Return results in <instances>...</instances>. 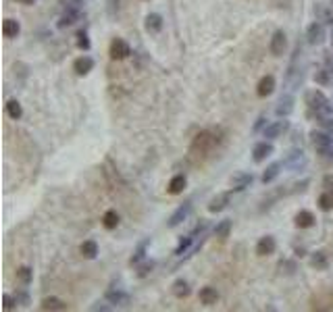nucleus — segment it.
<instances>
[{
  "label": "nucleus",
  "instance_id": "nucleus-27",
  "mask_svg": "<svg viewBox=\"0 0 333 312\" xmlns=\"http://www.w3.org/2000/svg\"><path fill=\"white\" fill-rule=\"evenodd\" d=\"M19 31H21L19 21H15V19H5V23H3V34H5V38H17Z\"/></svg>",
  "mask_w": 333,
  "mask_h": 312
},
{
  "label": "nucleus",
  "instance_id": "nucleus-33",
  "mask_svg": "<svg viewBox=\"0 0 333 312\" xmlns=\"http://www.w3.org/2000/svg\"><path fill=\"white\" fill-rule=\"evenodd\" d=\"M7 113H9V117L11 119H21L23 117V108H21V104H19V100H9L7 102Z\"/></svg>",
  "mask_w": 333,
  "mask_h": 312
},
{
  "label": "nucleus",
  "instance_id": "nucleus-44",
  "mask_svg": "<svg viewBox=\"0 0 333 312\" xmlns=\"http://www.w3.org/2000/svg\"><path fill=\"white\" fill-rule=\"evenodd\" d=\"M325 62H327V69H331V71H333V50L325 54Z\"/></svg>",
  "mask_w": 333,
  "mask_h": 312
},
{
  "label": "nucleus",
  "instance_id": "nucleus-4",
  "mask_svg": "<svg viewBox=\"0 0 333 312\" xmlns=\"http://www.w3.org/2000/svg\"><path fill=\"white\" fill-rule=\"evenodd\" d=\"M110 58L113 60H123V58H127L129 54H131V48H129V44L125 42V40H121V38H115L113 42H110Z\"/></svg>",
  "mask_w": 333,
  "mask_h": 312
},
{
  "label": "nucleus",
  "instance_id": "nucleus-3",
  "mask_svg": "<svg viewBox=\"0 0 333 312\" xmlns=\"http://www.w3.org/2000/svg\"><path fill=\"white\" fill-rule=\"evenodd\" d=\"M215 144H217V138L210 133V131H202V133H198L196 136V140H194V144H192V152H202V154H206V152H210L215 148Z\"/></svg>",
  "mask_w": 333,
  "mask_h": 312
},
{
  "label": "nucleus",
  "instance_id": "nucleus-22",
  "mask_svg": "<svg viewBox=\"0 0 333 312\" xmlns=\"http://www.w3.org/2000/svg\"><path fill=\"white\" fill-rule=\"evenodd\" d=\"M104 298H106V302L117 304V306H127L129 304V296L125 292H119V289H108Z\"/></svg>",
  "mask_w": 333,
  "mask_h": 312
},
{
  "label": "nucleus",
  "instance_id": "nucleus-24",
  "mask_svg": "<svg viewBox=\"0 0 333 312\" xmlns=\"http://www.w3.org/2000/svg\"><path fill=\"white\" fill-rule=\"evenodd\" d=\"M310 266L317 269V271H325L329 266V258L327 254L323 252V250H319V252H313L310 254Z\"/></svg>",
  "mask_w": 333,
  "mask_h": 312
},
{
  "label": "nucleus",
  "instance_id": "nucleus-18",
  "mask_svg": "<svg viewBox=\"0 0 333 312\" xmlns=\"http://www.w3.org/2000/svg\"><path fill=\"white\" fill-rule=\"evenodd\" d=\"M277 117H287L294 113V96H290V94H285V96H281V100L277 102V108H275Z\"/></svg>",
  "mask_w": 333,
  "mask_h": 312
},
{
  "label": "nucleus",
  "instance_id": "nucleus-48",
  "mask_svg": "<svg viewBox=\"0 0 333 312\" xmlns=\"http://www.w3.org/2000/svg\"><path fill=\"white\" fill-rule=\"evenodd\" d=\"M92 310H110V306H100V304H94Z\"/></svg>",
  "mask_w": 333,
  "mask_h": 312
},
{
  "label": "nucleus",
  "instance_id": "nucleus-45",
  "mask_svg": "<svg viewBox=\"0 0 333 312\" xmlns=\"http://www.w3.org/2000/svg\"><path fill=\"white\" fill-rule=\"evenodd\" d=\"M264 125H267V119H264V117H258V121H256V125H254V131H260Z\"/></svg>",
  "mask_w": 333,
  "mask_h": 312
},
{
  "label": "nucleus",
  "instance_id": "nucleus-39",
  "mask_svg": "<svg viewBox=\"0 0 333 312\" xmlns=\"http://www.w3.org/2000/svg\"><path fill=\"white\" fill-rule=\"evenodd\" d=\"M77 46L81 50H90V46H92V44H90V38H87V31L85 29H81L79 34H77Z\"/></svg>",
  "mask_w": 333,
  "mask_h": 312
},
{
  "label": "nucleus",
  "instance_id": "nucleus-36",
  "mask_svg": "<svg viewBox=\"0 0 333 312\" xmlns=\"http://www.w3.org/2000/svg\"><path fill=\"white\" fill-rule=\"evenodd\" d=\"M331 73H333V71L327 69V67H325V69H319V71L315 73V81L321 83V85H329V83L333 81V79H331Z\"/></svg>",
  "mask_w": 333,
  "mask_h": 312
},
{
  "label": "nucleus",
  "instance_id": "nucleus-17",
  "mask_svg": "<svg viewBox=\"0 0 333 312\" xmlns=\"http://www.w3.org/2000/svg\"><path fill=\"white\" fill-rule=\"evenodd\" d=\"M254 181V177L250 175V173H239V175H235V177H231V190L233 192H241V190H246V187L250 185Z\"/></svg>",
  "mask_w": 333,
  "mask_h": 312
},
{
  "label": "nucleus",
  "instance_id": "nucleus-32",
  "mask_svg": "<svg viewBox=\"0 0 333 312\" xmlns=\"http://www.w3.org/2000/svg\"><path fill=\"white\" fill-rule=\"evenodd\" d=\"M319 208L325 210V212L333 210V192H327V190H325V192L319 196Z\"/></svg>",
  "mask_w": 333,
  "mask_h": 312
},
{
  "label": "nucleus",
  "instance_id": "nucleus-10",
  "mask_svg": "<svg viewBox=\"0 0 333 312\" xmlns=\"http://www.w3.org/2000/svg\"><path fill=\"white\" fill-rule=\"evenodd\" d=\"M273 154V144H269V142H258L252 150V159L254 163H264L269 156Z\"/></svg>",
  "mask_w": 333,
  "mask_h": 312
},
{
  "label": "nucleus",
  "instance_id": "nucleus-14",
  "mask_svg": "<svg viewBox=\"0 0 333 312\" xmlns=\"http://www.w3.org/2000/svg\"><path fill=\"white\" fill-rule=\"evenodd\" d=\"M92 69H94V60L90 58V56H79V58H75V62H73V71H75L77 75H87Z\"/></svg>",
  "mask_w": 333,
  "mask_h": 312
},
{
  "label": "nucleus",
  "instance_id": "nucleus-46",
  "mask_svg": "<svg viewBox=\"0 0 333 312\" xmlns=\"http://www.w3.org/2000/svg\"><path fill=\"white\" fill-rule=\"evenodd\" d=\"M108 5H110V7H108V9H110V13H113V11H115V7L119 9V0H108Z\"/></svg>",
  "mask_w": 333,
  "mask_h": 312
},
{
  "label": "nucleus",
  "instance_id": "nucleus-34",
  "mask_svg": "<svg viewBox=\"0 0 333 312\" xmlns=\"http://www.w3.org/2000/svg\"><path fill=\"white\" fill-rule=\"evenodd\" d=\"M229 231H231V221H229V218H225V221H221V223L215 227V235H217L219 239L229 237Z\"/></svg>",
  "mask_w": 333,
  "mask_h": 312
},
{
  "label": "nucleus",
  "instance_id": "nucleus-19",
  "mask_svg": "<svg viewBox=\"0 0 333 312\" xmlns=\"http://www.w3.org/2000/svg\"><path fill=\"white\" fill-rule=\"evenodd\" d=\"M186 185H188V179H186V175H175L171 181H169V187H167V192L169 194H173V196H177V194H181L186 190Z\"/></svg>",
  "mask_w": 333,
  "mask_h": 312
},
{
  "label": "nucleus",
  "instance_id": "nucleus-23",
  "mask_svg": "<svg viewBox=\"0 0 333 312\" xmlns=\"http://www.w3.org/2000/svg\"><path fill=\"white\" fill-rule=\"evenodd\" d=\"M79 252H81V256H83V258L92 260V258H96V256H98V243H96L94 239H87V241H83V243H81Z\"/></svg>",
  "mask_w": 333,
  "mask_h": 312
},
{
  "label": "nucleus",
  "instance_id": "nucleus-11",
  "mask_svg": "<svg viewBox=\"0 0 333 312\" xmlns=\"http://www.w3.org/2000/svg\"><path fill=\"white\" fill-rule=\"evenodd\" d=\"M273 90H275V77L273 75H264L258 81V85H256V94H258L260 98L271 96V94H273Z\"/></svg>",
  "mask_w": 333,
  "mask_h": 312
},
{
  "label": "nucleus",
  "instance_id": "nucleus-31",
  "mask_svg": "<svg viewBox=\"0 0 333 312\" xmlns=\"http://www.w3.org/2000/svg\"><path fill=\"white\" fill-rule=\"evenodd\" d=\"M194 243V235H186V237H181L179 246L175 248V254L177 256H184V254H190V248Z\"/></svg>",
  "mask_w": 333,
  "mask_h": 312
},
{
  "label": "nucleus",
  "instance_id": "nucleus-13",
  "mask_svg": "<svg viewBox=\"0 0 333 312\" xmlns=\"http://www.w3.org/2000/svg\"><path fill=\"white\" fill-rule=\"evenodd\" d=\"M229 200H231V194L229 192H223V194L215 196L213 200L208 202V212H221V210H225L227 204H229Z\"/></svg>",
  "mask_w": 333,
  "mask_h": 312
},
{
  "label": "nucleus",
  "instance_id": "nucleus-41",
  "mask_svg": "<svg viewBox=\"0 0 333 312\" xmlns=\"http://www.w3.org/2000/svg\"><path fill=\"white\" fill-rule=\"evenodd\" d=\"M15 306H17V298L5 294V296H3V308H5V310H13Z\"/></svg>",
  "mask_w": 333,
  "mask_h": 312
},
{
  "label": "nucleus",
  "instance_id": "nucleus-43",
  "mask_svg": "<svg viewBox=\"0 0 333 312\" xmlns=\"http://www.w3.org/2000/svg\"><path fill=\"white\" fill-rule=\"evenodd\" d=\"M323 187L327 192H333V175H327L325 179H323Z\"/></svg>",
  "mask_w": 333,
  "mask_h": 312
},
{
  "label": "nucleus",
  "instance_id": "nucleus-50",
  "mask_svg": "<svg viewBox=\"0 0 333 312\" xmlns=\"http://www.w3.org/2000/svg\"><path fill=\"white\" fill-rule=\"evenodd\" d=\"M331 40H333V36H331Z\"/></svg>",
  "mask_w": 333,
  "mask_h": 312
},
{
  "label": "nucleus",
  "instance_id": "nucleus-42",
  "mask_svg": "<svg viewBox=\"0 0 333 312\" xmlns=\"http://www.w3.org/2000/svg\"><path fill=\"white\" fill-rule=\"evenodd\" d=\"M317 15H321V19L325 21V23H333V19H331V15H329V11H325L321 5L317 7Z\"/></svg>",
  "mask_w": 333,
  "mask_h": 312
},
{
  "label": "nucleus",
  "instance_id": "nucleus-1",
  "mask_svg": "<svg viewBox=\"0 0 333 312\" xmlns=\"http://www.w3.org/2000/svg\"><path fill=\"white\" fill-rule=\"evenodd\" d=\"M304 102H306V106H308L310 110H315L317 115L329 110V100H327V96H325L321 90H308L306 96H304Z\"/></svg>",
  "mask_w": 333,
  "mask_h": 312
},
{
  "label": "nucleus",
  "instance_id": "nucleus-6",
  "mask_svg": "<svg viewBox=\"0 0 333 312\" xmlns=\"http://www.w3.org/2000/svg\"><path fill=\"white\" fill-rule=\"evenodd\" d=\"M190 212H192V202L188 200V202H184V204H181L173 214H171V218H169V221H167V225L173 229V227H177V225H181V223H184L186 221V218L190 216Z\"/></svg>",
  "mask_w": 333,
  "mask_h": 312
},
{
  "label": "nucleus",
  "instance_id": "nucleus-28",
  "mask_svg": "<svg viewBox=\"0 0 333 312\" xmlns=\"http://www.w3.org/2000/svg\"><path fill=\"white\" fill-rule=\"evenodd\" d=\"M42 310H67V304L58 298H44L40 304Z\"/></svg>",
  "mask_w": 333,
  "mask_h": 312
},
{
  "label": "nucleus",
  "instance_id": "nucleus-40",
  "mask_svg": "<svg viewBox=\"0 0 333 312\" xmlns=\"http://www.w3.org/2000/svg\"><path fill=\"white\" fill-rule=\"evenodd\" d=\"M15 298H17V304H19V306H23V308H27V306H29V294H27L25 289L17 292V294H15Z\"/></svg>",
  "mask_w": 333,
  "mask_h": 312
},
{
  "label": "nucleus",
  "instance_id": "nucleus-49",
  "mask_svg": "<svg viewBox=\"0 0 333 312\" xmlns=\"http://www.w3.org/2000/svg\"><path fill=\"white\" fill-rule=\"evenodd\" d=\"M17 3H21V5H36L38 0H17Z\"/></svg>",
  "mask_w": 333,
  "mask_h": 312
},
{
  "label": "nucleus",
  "instance_id": "nucleus-38",
  "mask_svg": "<svg viewBox=\"0 0 333 312\" xmlns=\"http://www.w3.org/2000/svg\"><path fill=\"white\" fill-rule=\"evenodd\" d=\"M319 125H321V127H323L327 133L333 136V117H327V115L321 113V117H319Z\"/></svg>",
  "mask_w": 333,
  "mask_h": 312
},
{
  "label": "nucleus",
  "instance_id": "nucleus-9",
  "mask_svg": "<svg viewBox=\"0 0 333 312\" xmlns=\"http://www.w3.org/2000/svg\"><path fill=\"white\" fill-rule=\"evenodd\" d=\"M275 248H277L275 237L264 235V237H260L258 243H256V254H258V256H271V254L275 252Z\"/></svg>",
  "mask_w": 333,
  "mask_h": 312
},
{
  "label": "nucleus",
  "instance_id": "nucleus-47",
  "mask_svg": "<svg viewBox=\"0 0 333 312\" xmlns=\"http://www.w3.org/2000/svg\"><path fill=\"white\" fill-rule=\"evenodd\" d=\"M304 254H306V250H304V248H296V256H300V258H302Z\"/></svg>",
  "mask_w": 333,
  "mask_h": 312
},
{
  "label": "nucleus",
  "instance_id": "nucleus-26",
  "mask_svg": "<svg viewBox=\"0 0 333 312\" xmlns=\"http://www.w3.org/2000/svg\"><path fill=\"white\" fill-rule=\"evenodd\" d=\"M79 15H81V13H79V9H77V7H73V9H67V11H65V15L60 17V21H58V27L63 29V27H69V25H73V23L79 19Z\"/></svg>",
  "mask_w": 333,
  "mask_h": 312
},
{
  "label": "nucleus",
  "instance_id": "nucleus-7",
  "mask_svg": "<svg viewBox=\"0 0 333 312\" xmlns=\"http://www.w3.org/2000/svg\"><path fill=\"white\" fill-rule=\"evenodd\" d=\"M306 40L313 46H319V44L325 42V27H323V23L315 21V23L308 25V29H306Z\"/></svg>",
  "mask_w": 333,
  "mask_h": 312
},
{
  "label": "nucleus",
  "instance_id": "nucleus-12",
  "mask_svg": "<svg viewBox=\"0 0 333 312\" xmlns=\"http://www.w3.org/2000/svg\"><path fill=\"white\" fill-rule=\"evenodd\" d=\"M283 165L290 167L292 171H300L302 167H306V159H304V154H302V150H296L283 161Z\"/></svg>",
  "mask_w": 333,
  "mask_h": 312
},
{
  "label": "nucleus",
  "instance_id": "nucleus-35",
  "mask_svg": "<svg viewBox=\"0 0 333 312\" xmlns=\"http://www.w3.org/2000/svg\"><path fill=\"white\" fill-rule=\"evenodd\" d=\"M17 279L21 281L23 285H29V283H32V279H34V271L29 269V266H21L17 271Z\"/></svg>",
  "mask_w": 333,
  "mask_h": 312
},
{
  "label": "nucleus",
  "instance_id": "nucleus-15",
  "mask_svg": "<svg viewBox=\"0 0 333 312\" xmlns=\"http://www.w3.org/2000/svg\"><path fill=\"white\" fill-rule=\"evenodd\" d=\"M294 223H296V227H300V229H308V227L315 225V214H313L310 210H300V212L296 214V218H294Z\"/></svg>",
  "mask_w": 333,
  "mask_h": 312
},
{
  "label": "nucleus",
  "instance_id": "nucleus-8",
  "mask_svg": "<svg viewBox=\"0 0 333 312\" xmlns=\"http://www.w3.org/2000/svg\"><path fill=\"white\" fill-rule=\"evenodd\" d=\"M287 129H290V121H275V123L267 125L264 131H262V136H264L267 140H275V138L283 136Z\"/></svg>",
  "mask_w": 333,
  "mask_h": 312
},
{
  "label": "nucleus",
  "instance_id": "nucleus-25",
  "mask_svg": "<svg viewBox=\"0 0 333 312\" xmlns=\"http://www.w3.org/2000/svg\"><path fill=\"white\" fill-rule=\"evenodd\" d=\"M281 169H283V163H273V165H269L267 167V171L262 173V183L267 185V183H271V181H275L277 179V175L281 173Z\"/></svg>",
  "mask_w": 333,
  "mask_h": 312
},
{
  "label": "nucleus",
  "instance_id": "nucleus-20",
  "mask_svg": "<svg viewBox=\"0 0 333 312\" xmlns=\"http://www.w3.org/2000/svg\"><path fill=\"white\" fill-rule=\"evenodd\" d=\"M198 298H200V302L204 306H215L217 300H219V292L215 287H202L200 294H198Z\"/></svg>",
  "mask_w": 333,
  "mask_h": 312
},
{
  "label": "nucleus",
  "instance_id": "nucleus-2",
  "mask_svg": "<svg viewBox=\"0 0 333 312\" xmlns=\"http://www.w3.org/2000/svg\"><path fill=\"white\" fill-rule=\"evenodd\" d=\"M310 142L317 148L319 154L323 156H333V136L327 131H313L310 133Z\"/></svg>",
  "mask_w": 333,
  "mask_h": 312
},
{
  "label": "nucleus",
  "instance_id": "nucleus-29",
  "mask_svg": "<svg viewBox=\"0 0 333 312\" xmlns=\"http://www.w3.org/2000/svg\"><path fill=\"white\" fill-rule=\"evenodd\" d=\"M119 212L117 210H106L104 212V216H102V225L106 227V229H117L119 227Z\"/></svg>",
  "mask_w": 333,
  "mask_h": 312
},
{
  "label": "nucleus",
  "instance_id": "nucleus-30",
  "mask_svg": "<svg viewBox=\"0 0 333 312\" xmlns=\"http://www.w3.org/2000/svg\"><path fill=\"white\" fill-rule=\"evenodd\" d=\"M148 243H150V239H144V241H140V243H138V248H136L134 256L129 258V264H140V262L146 258V248H148Z\"/></svg>",
  "mask_w": 333,
  "mask_h": 312
},
{
  "label": "nucleus",
  "instance_id": "nucleus-37",
  "mask_svg": "<svg viewBox=\"0 0 333 312\" xmlns=\"http://www.w3.org/2000/svg\"><path fill=\"white\" fill-rule=\"evenodd\" d=\"M136 266H138L136 275H138V277H146V275H150V271L154 269V262H152V260H144V262H140V264H136Z\"/></svg>",
  "mask_w": 333,
  "mask_h": 312
},
{
  "label": "nucleus",
  "instance_id": "nucleus-16",
  "mask_svg": "<svg viewBox=\"0 0 333 312\" xmlns=\"http://www.w3.org/2000/svg\"><path fill=\"white\" fill-rule=\"evenodd\" d=\"M144 27H146L148 34H159V31L163 29V17L157 15V13H150L146 17V21H144Z\"/></svg>",
  "mask_w": 333,
  "mask_h": 312
},
{
  "label": "nucleus",
  "instance_id": "nucleus-5",
  "mask_svg": "<svg viewBox=\"0 0 333 312\" xmlns=\"http://www.w3.org/2000/svg\"><path fill=\"white\" fill-rule=\"evenodd\" d=\"M269 48H271V54H273V56H283L285 54V50H287V38H285V34H283L281 29H277L275 34H273Z\"/></svg>",
  "mask_w": 333,
  "mask_h": 312
},
{
  "label": "nucleus",
  "instance_id": "nucleus-21",
  "mask_svg": "<svg viewBox=\"0 0 333 312\" xmlns=\"http://www.w3.org/2000/svg\"><path fill=\"white\" fill-rule=\"evenodd\" d=\"M171 289H173V296L179 298V300H184V298H188L192 294V287H190V283L186 279H177Z\"/></svg>",
  "mask_w": 333,
  "mask_h": 312
}]
</instances>
